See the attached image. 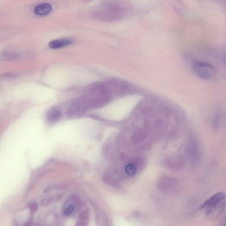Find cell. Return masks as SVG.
<instances>
[{
    "mask_svg": "<svg viewBox=\"0 0 226 226\" xmlns=\"http://www.w3.org/2000/svg\"><path fill=\"white\" fill-rule=\"evenodd\" d=\"M193 70L196 76L204 80L212 78L216 72V69L212 65L199 61L194 63Z\"/></svg>",
    "mask_w": 226,
    "mask_h": 226,
    "instance_id": "6da1fadb",
    "label": "cell"
},
{
    "mask_svg": "<svg viewBox=\"0 0 226 226\" xmlns=\"http://www.w3.org/2000/svg\"><path fill=\"white\" fill-rule=\"evenodd\" d=\"M225 195L223 192H219L211 197L205 202L200 207L201 209H208L222 202L225 198Z\"/></svg>",
    "mask_w": 226,
    "mask_h": 226,
    "instance_id": "7a4b0ae2",
    "label": "cell"
},
{
    "mask_svg": "<svg viewBox=\"0 0 226 226\" xmlns=\"http://www.w3.org/2000/svg\"><path fill=\"white\" fill-rule=\"evenodd\" d=\"M225 206V204L223 201L218 205L207 209L206 215L208 218L212 220L217 218L223 213Z\"/></svg>",
    "mask_w": 226,
    "mask_h": 226,
    "instance_id": "3957f363",
    "label": "cell"
},
{
    "mask_svg": "<svg viewBox=\"0 0 226 226\" xmlns=\"http://www.w3.org/2000/svg\"><path fill=\"white\" fill-rule=\"evenodd\" d=\"M51 11V6L48 3H43L38 5L34 10L35 13L39 16L46 15Z\"/></svg>",
    "mask_w": 226,
    "mask_h": 226,
    "instance_id": "277c9868",
    "label": "cell"
},
{
    "mask_svg": "<svg viewBox=\"0 0 226 226\" xmlns=\"http://www.w3.org/2000/svg\"><path fill=\"white\" fill-rule=\"evenodd\" d=\"M72 43V41L70 39H56L54 40L50 43L49 46L51 48L56 49L60 48L69 45Z\"/></svg>",
    "mask_w": 226,
    "mask_h": 226,
    "instance_id": "5b68a950",
    "label": "cell"
},
{
    "mask_svg": "<svg viewBox=\"0 0 226 226\" xmlns=\"http://www.w3.org/2000/svg\"><path fill=\"white\" fill-rule=\"evenodd\" d=\"M160 184V189L165 193H173L177 191V186H176V183H175L174 181H165Z\"/></svg>",
    "mask_w": 226,
    "mask_h": 226,
    "instance_id": "8992f818",
    "label": "cell"
},
{
    "mask_svg": "<svg viewBox=\"0 0 226 226\" xmlns=\"http://www.w3.org/2000/svg\"><path fill=\"white\" fill-rule=\"evenodd\" d=\"M88 212L87 211L83 212L79 215L78 221L76 226H87L89 220Z\"/></svg>",
    "mask_w": 226,
    "mask_h": 226,
    "instance_id": "52a82bcc",
    "label": "cell"
},
{
    "mask_svg": "<svg viewBox=\"0 0 226 226\" xmlns=\"http://www.w3.org/2000/svg\"><path fill=\"white\" fill-rule=\"evenodd\" d=\"M96 221L97 226H106L108 223L105 215L99 210L96 212Z\"/></svg>",
    "mask_w": 226,
    "mask_h": 226,
    "instance_id": "ba28073f",
    "label": "cell"
},
{
    "mask_svg": "<svg viewBox=\"0 0 226 226\" xmlns=\"http://www.w3.org/2000/svg\"><path fill=\"white\" fill-rule=\"evenodd\" d=\"M61 116V112L57 109H52L48 113L47 118L49 121H54L58 119Z\"/></svg>",
    "mask_w": 226,
    "mask_h": 226,
    "instance_id": "9c48e42d",
    "label": "cell"
},
{
    "mask_svg": "<svg viewBox=\"0 0 226 226\" xmlns=\"http://www.w3.org/2000/svg\"><path fill=\"white\" fill-rule=\"evenodd\" d=\"M125 172L128 176L132 177L136 175L137 172V168L136 166L133 163H129L125 166Z\"/></svg>",
    "mask_w": 226,
    "mask_h": 226,
    "instance_id": "30bf717a",
    "label": "cell"
},
{
    "mask_svg": "<svg viewBox=\"0 0 226 226\" xmlns=\"http://www.w3.org/2000/svg\"><path fill=\"white\" fill-rule=\"evenodd\" d=\"M28 208L29 209L31 212L32 213H35L38 209V204L35 201H31L28 203L27 205Z\"/></svg>",
    "mask_w": 226,
    "mask_h": 226,
    "instance_id": "8fae6325",
    "label": "cell"
},
{
    "mask_svg": "<svg viewBox=\"0 0 226 226\" xmlns=\"http://www.w3.org/2000/svg\"><path fill=\"white\" fill-rule=\"evenodd\" d=\"M54 198L52 197L45 198L43 199L41 202V205L43 207L47 206L50 203L52 202Z\"/></svg>",
    "mask_w": 226,
    "mask_h": 226,
    "instance_id": "7c38bea8",
    "label": "cell"
},
{
    "mask_svg": "<svg viewBox=\"0 0 226 226\" xmlns=\"http://www.w3.org/2000/svg\"><path fill=\"white\" fill-rule=\"evenodd\" d=\"M75 206L73 205H69V206L67 207L64 212V214L65 216H69L72 213V212L74 210Z\"/></svg>",
    "mask_w": 226,
    "mask_h": 226,
    "instance_id": "4fadbf2b",
    "label": "cell"
},
{
    "mask_svg": "<svg viewBox=\"0 0 226 226\" xmlns=\"http://www.w3.org/2000/svg\"><path fill=\"white\" fill-rule=\"evenodd\" d=\"M104 182L108 185H110V186L116 187V188H117H117H119V185L117 184L116 182H115L114 180H112V179L108 178H105Z\"/></svg>",
    "mask_w": 226,
    "mask_h": 226,
    "instance_id": "5bb4252c",
    "label": "cell"
},
{
    "mask_svg": "<svg viewBox=\"0 0 226 226\" xmlns=\"http://www.w3.org/2000/svg\"><path fill=\"white\" fill-rule=\"evenodd\" d=\"M33 222V219L31 217L29 219V220H28L24 224L23 226H31Z\"/></svg>",
    "mask_w": 226,
    "mask_h": 226,
    "instance_id": "9a60e30c",
    "label": "cell"
},
{
    "mask_svg": "<svg viewBox=\"0 0 226 226\" xmlns=\"http://www.w3.org/2000/svg\"><path fill=\"white\" fill-rule=\"evenodd\" d=\"M106 226H111V225L109 223H107V225Z\"/></svg>",
    "mask_w": 226,
    "mask_h": 226,
    "instance_id": "2e32d148",
    "label": "cell"
}]
</instances>
